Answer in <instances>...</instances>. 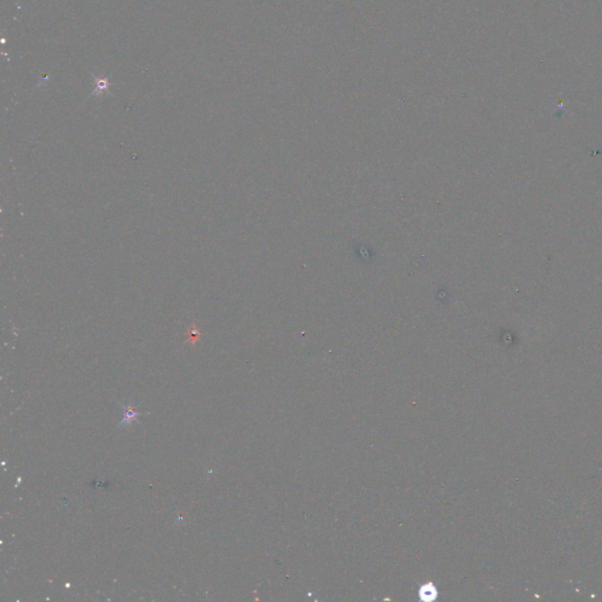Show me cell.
<instances>
[{
    "label": "cell",
    "mask_w": 602,
    "mask_h": 602,
    "mask_svg": "<svg viewBox=\"0 0 602 602\" xmlns=\"http://www.w3.org/2000/svg\"><path fill=\"white\" fill-rule=\"evenodd\" d=\"M121 407H123L124 410V417H123V420L120 421V424L118 425V427L119 428H124V427H127V426H131L132 422L134 421H138V418L140 417L141 413L139 411L135 410V407L133 405H127V406H123L121 405Z\"/></svg>",
    "instance_id": "obj_1"
}]
</instances>
